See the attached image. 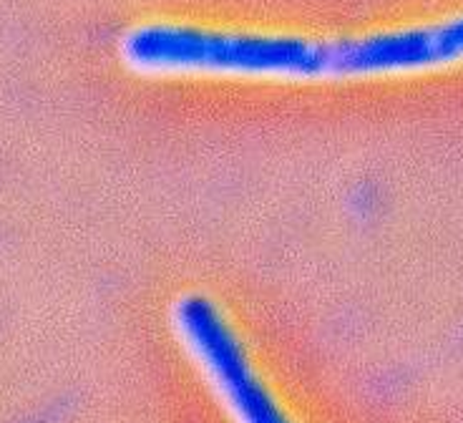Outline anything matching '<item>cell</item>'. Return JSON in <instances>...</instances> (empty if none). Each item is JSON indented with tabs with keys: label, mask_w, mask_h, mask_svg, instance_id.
Segmentation results:
<instances>
[{
	"label": "cell",
	"mask_w": 463,
	"mask_h": 423,
	"mask_svg": "<svg viewBox=\"0 0 463 423\" xmlns=\"http://www.w3.org/2000/svg\"><path fill=\"white\" fill-rule=\"evenodd\" d=\"M137 73H186L272 81H350L416 73L463 63V15L368 35L307 38L144 24L118 41Z\"/></svg>",
	"instance_id": "1"
},
{
	"label": "cell",
	"mask_w": 463,
	"mask_h": 423,
	"mask_svg": "<svg viewBox=\"0 0 463 423\" xmlns=\"http://www.w3.org/2000/svg\"><path fill=\"white\" fill-rule=\"evenodd\" d=\"M172 328L234 423H292L257 373L242 341L214 303L184 295L174 303Z\"/></svg>",
	"instance_id": "2"
}]
</instances>
